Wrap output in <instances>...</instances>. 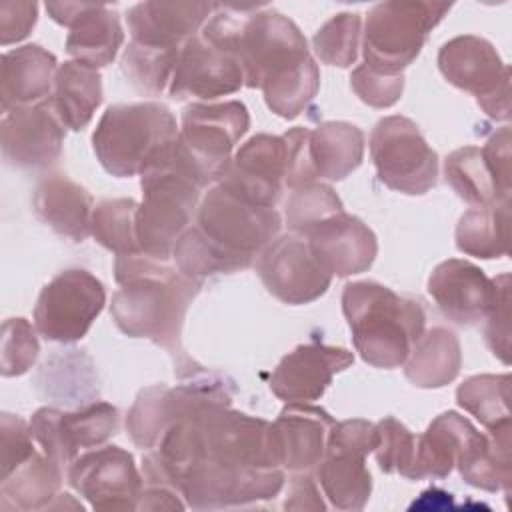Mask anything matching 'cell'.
Listing matches in <instances>:
<instances>
[{
	"instance_id": "obj_3",
	"label": "cell",
	"mask_w": 512,
	"mask_h": 512,
	"mask_svg": "<svg viewBox=\"0 0 512 512\" xmlns=\"http://www.w3.org/2000/svg\"><path fill=\"white\" fill-rule=\"evenodd\" d=\"M178 130L172 110L160 102L112 104L96 124L92 148L108 174L142 176L170 160Z\"/></svg>"
},
{
	"instance_id": "obj_39",
	"label": "cell",
	"mask_w": 512,
	"mask_h": 512,
	"mask_svg": "<svg viewBox=\"0 0 512 512\" xmlns=\"http://www.w3.org/2000/svg\"><path fill=\"white\" fill-rule=\"evenodd\" d=\"M376 428V446L374 456L378 468L386 474H400L408 480H422L418 472V454L414 436L402 422L392 416L382 418L374 424Z\"/></svg>"
},
{
	"instance_id": "obj_32",
	"label": "cell",
	"mask_w": 512,
	"mask_h": 512,
	"mask_svg": "<svg viewBox=\"0 0 512 512\" xmlns=\"http://www.w3.org/2000/svg\"><path fill=\"white\" fill-rule=\"evenodd\" d=\"M510 242V200L490 206H472L456 226V248L482 260L502 258Z\"/></svg>"
},
{
	"instance_id": "obj_47",
	"label": "cell",
	"mask_w": 512,
	"mask_h": 512,
	"mask_svg": "<svg viewBox=\"0 0 512 512\" xmlns=\"http://www.w3.org/2000/svg\"><path fill=\"white\" fill-rule=\"evenodd\" d=\"M480 152L496 184L500 200H510V126H502L500 130H496L480 148Z\"/></svg>"
},
{
	"instance_id": "obj_17",
	"label": "cell",
	"mask_w": 512,
	"mask_h": 512,
	"mask_svg": "<svg viewBox=\"0 0 512 512\" xmlns=\"http://www.w3.org/2000/svg\"><path fill=\"white\" fill-rule=\"evenodd\" d=\"M244 86V70L236 56L208 44L200 34L182 44L168 96L172 100H214Z\"/></svg>"
},
{
	"instance_id": "obj_26",
	"label": "cell",
	"mask_w": 512,
	"mask_h": 512,
	"mask_svg": "<svg viewBox=\"0 0 512 512\" xmlns=\"http://www.w3.org/2000/svg\"><path fill=\"white\" fill-rule=\"evenodd\" d=\"M368 452L326 442V452L316 466L324 496L338 510H362L372 492V476L366 466Z\"/></svg>"
},
{
	"instance_id": "obj_23",
	"label": "cell",
	"mask_w": 512,
	"mask_h": 512,
	"mask_svg": "<svg viewBox=\"0 0 512 512\" xmlns=\"http://www.w3.org/2000/svg\"><path fill=\"white\" fill-rule=\"evenodd\" d=\"M58 66L56 56L40 44L6 50L0 60L2 112L50 98Z\"/></svg>"
},
{
	"instance_id": "obj_44",
	"label": "cell",
	"mask_w": 512,
	"mask_h": 512,
	"mask_svg": "<svg viewBox=\"0 0 512 512\" xmlns=\"http://www.w3.org/2000/svg\"><path fill=\"white\" fill-rule=\"evenodd\" d=\"M0 450H2V478H6L14 468L26 462L34 452V438L30 434V424L16 414L2 412L0 416Z\"/></svg>"
},
{
	"instance_id": "obj_46",
	"label": "cell",
	"mask_w": 512,
	"mask_h": 512,
	"mask_svg": "<svg viewBox=\"0 0 512 512\" xmlns=\"http://www.w3.org/2000/svg\"><path fill=\"white\" fill-rule=\"evenodd\" d=\"M286 144V176L284 186L296 190L300 186L316 182L318 174L310 156V130L294 126L282 134Z\"/></svg>"
},
{
	"instance_id": "obj_12",
	"label": "cell",
	"mask_w": 512,
	"mask_h": 512,
	"mask_svg": "<svg viewBox=\"0 0 512 512\" xmlns=\"http://www.w3.org/2000/svg\"><path fill=\"white\" fill-rule=\"evenodd\" d=\"M66 480L94 510H136L144 490L134 456L120 446L80 454L68 466Z\"/></svg>"
},
{
	"instance_id": "obj_45",
	"label": "cell",
	"mask_w": 512,
	"mask_h": 512,
	"mask_svg": "<svg viewBox=\"0 0 512 512\" xmlns=\"http://www.w3.org/2000/svg\"><path fill=\"white\" fill-rule=\"evenodd\" d=\"M484 338L494 356L510 362V274L498 276L496 300L486 316Z\"/></svg>"
},
{
	"instance_id": "obj_22",
	"label": "cell",
	"mask_w": 512,
	"mask_h": 512,
	"mask_svg": "<svg viewBox=\"0 0 512 512\" xmlns=\"http://www.w3.org/2000/svg\"><path fill=\"white\" fill-rule=\"evenodd\" d=\"M334 418L308 402H288L272 422L282 456V468L290 472L314 470L326 452Z\"/></svg>"
},
{
	"instance_id": "obj_19",
	"label": "cell",
	"mask_w": 512,
	"mask_h": 512,
	"mask_svg": "<svg viewBox=\"0 0 512 512\" xmlns=\"http://www.w3.org/2000/svg\"><path fill=\"white\" fill-rule=\"evenodd\" d=\"M498 292V276L488 278L468 260L448 258L428 278V294L438 310L458 326H474L486 320Z\"/></svg>"
},
{
	"instance_id": "obj_21",
	"label": "cell",
	"mask_w": 512,
	"mask_h": 512,
	"mask_svg": "<svg viewBox=\"0 0 512 512\" xmlns=\"http://www.w3.org/2000/svg\"><path fill=\"white\" fill-rule=\"evenodd\" d=\"M214 4L210 2H138L126 12L132 42L176 50L206 24Z\"/></svg>"
},
{
	"instance_id": "obj_37",
	"label": "cell",
	"mask_w": 512,
	"mask_h": 512,
	"mask_svg": "<svg viewBox=\"0 0 512 512\" xmlns=\"http://www.w3.org/2000/svg\"><path fill=\"white\" fill-rule=\"evenodd\" d=\"M320 88V70L316 60L310 56L302 64L288 72L268 80L260 90L264 92L266 106L280 118L294 120Z\"/></svg>"
},
{
	"instance_id": "obj_49",
	"label": "cell",
	"mask_w": 512,
	"mask_h": 512,
	"mask_svg": "<svg viewBox=\"0 0 512 512\" xmlns=\"http://www.w3.org/2000/svg\"><path fill=\"white\" fill-rule=\"evenodd\" d=\"M284 508L286 510H324L326 508V504L320 498L318 486L308 472H296L290 478Z\"/></svg>"
},
{
	"instance_id": "obj_1",
	"label": "cell",
	"mask_w": 512,
	"mask_h": 512,
	"mask_svg": "<svg viewBox=\"0 0 512 512\" xmlns=\"http://www.w3.org/2000/svg\"><path fill=\"white\" fill-rule=\"evenodd\" d=\"M110 314L128 338H146L168 350L176 362V376L190 378L204 368L182 348V326L192 300L202 290L200 280L184 276L170 262L144 254L116 256Z\"/></svg>"
},
{
	"instance_id": "obj_28",
	"label": "cell",
	"mask_w": 512,
	"mask_h": 512,
	"mask_svg": "<svg viewBox=\"0 0 512 512\" xmlns=\"http://www.w3.org/2000/svg\"><path fill=\"white\" fill-rule=\"evenodd\" d=\"M50 104L66 128L74 132L86 128L102 104V76L98 68L78 60L60 64Z\"/></svg>"
},
{
	"instance_id": "obj_5",
	"label": "cell",
	"mask_w": 512,
	"mask_h": 512,
	"mask_svg": "<svg viewBox=\"0 0 512 512\" xmlns=\"http://www.w3.org/2000/svg\"><path fill=\"white\" fill-rule=\"evenodd\" d=\"M450 2L388 0L374 4L364 22V64L376 72L396 76L416 60L432 28L440 24Z\"/></svg>"
},
{
	"instance_id": "obj_30",
	"label": "cell",
	"mask_w": 512,
	"mask_h": 512,
	"mask_svg": "<svg viewBox=\"0 0 512 512\" xmlns=\"http://www.w3.org/2000/svg\"><path fill=\"white\" fill-rule=\"evenodd\" d=\"M476 432L458 412L448 410L436 416L416 442L420 478H446Z\"/></svg>"
},
{
	"instance_id": "obj_50",
	"label": "cell",
	"mask_w": 512,
	"mask_h": 512,
	"mask_svg": "<svg viewBox=\"0 0 512 512\" xmlns=\"http://www.w3.org/2000/svg\"><path fill=\"white\" fill-rule=\"evenodd\" d=\"M182 508H186V504L178 500V494L164 486H148V490H142L136 506V510H182Z\"/></svg>"
},
{
	"instance_id": "obj_27",
	"label": "cell",
	"mask_w": 512,
	"mask_h": 512,
	"mask_svg": "<svg viewBox=\"0 0 512 512\" xmlns=\"http://www.w3.org/2000/svg\"><path fill=\"white\" fill-rule=\"evenodd\" d=\"M64 470L56 460L36 450L26 462L2 478L0 508L22 512L48 510L60 494Z\"/></svg>"
},
{
	"instance_id": "obj_38",
	"label": "cell",
	"mask_w": 512,
	"mask_h": 512,
	"mask_svg": "<svg viewBox=\"0 0 512 512\" xmlns=\"http://www.w3.org/2000/svg\"><path fill=\"white\" fill-rule=\"evenodd\" d=\"M362 42V16L338 12L326 20L312 38L314 54L328 66L348 68L356 62Z\"/></svg>"
},
{
	"instance_id": "obj_2",
	"label": "cell",
	"mask_w": 512,
	"mask_h": 512,
	"mask_svg": "<svg viewBox=\"0 0 512 512\" xmlns=\"http://www.w3.org/2000/svg\"><path fill=\"white\" fill-rule=\"evenodd\" d=\"M342 312L360 358L374 368H398L424 334L426 312L418 300L372 282H348Z\"/></svg>"
},
{
	"instance_id": "obj_9",
	"label": "cell",
	"mask_w": 512,
	"mask_h": 512,
	"mask_svg": "<svg viewBox=\"0 0 512 512\" xmlns=\"http://www.w3.org/2000/svg\"><path fill=\"white\" fill-rule=\"evenodd\" d=\"M106 304L104 284L82 268L56 274L38 294L34 328L48 342L82 340Z\"/></svg>"
},
{
	"instance_id": "obj_11",
	"label": "cell",
	"mask_w": 512,
	"mask_h": 512,
	"mask_svg": "<svg viewBox=\"0 0 512 512\" xmlns=\"http://www.w3.org/2000/svg\"><path fill=\"white\" fill-rule=\"evenodd\" d=\"M28 424L38 448L68 470L82 450L98 448L118 432L120 414L108 402H92L72 412L46 406Z\"/></svg>"
},
{
	"instance_id": "obj_6",
	"label": "cell",
	"mask_w": 512,
	"mask_h": 512,
	"mask_svg": "<svg viewBox=\"0 0 512 512\" xmlns=\"http://www.w3.org/2000/svg\"><path fill=\"white\" fill-rule=\"evenodd\" d=\"M142 202L136 212L140 252L152 260L170 262L172 250L186 228L192 226L202 188L168 162L140 176Z\"/></svg>"
},
{
	"instance_id": "obj_48",
	"label": "cell",
	"mask_w": 512,
	"mask_h": 512,
	"mask_svg": "<svg viewBox=\"0 0 512 512\" xmlns=\"http://www.w3.org/2000/svg\"><path fill=\"white\" fill-rule=\"evenodd\" d=\"M38 20V4L28 0H2L0 2V44L24 40Z\"/></svg>"
},
{
	"instance_id": "obj_18",
	"label": "cell",
	"mask_w": 512,
	"mask_h": 512,
	"mask_svg": "<svg viewBox=\"0 0 512 512\" xmlns=\"http://www.w3.org/2000/svg\"><path fill=\"white\" fill-rule=\"evenodd\" d=\"M354 354L342 346L308 342L288 352L272 370L268 386L288 402H314L332 384V378L352 366Z\"/></svg>"
},
{
	"instance_id": "obj_42",
	"label": "cell",
	"mask_w": 512,
	"mask_h": 512,
	"mask_svg": "<svg viewBox=\"0 0 512 512\" xmlns=\"http://www.w3.org/2000/svg\"><path fill=\"white\" fill-rule=\"evenodd\" d=\"M40 352L36 328L26 318H8L2 324V376L26 374Z\"/></svg>"
},
{
	"instance_id": "obj_34",
	"label": "cell",
	"mask_w": 512,
	"mask_h": 512,
	"mask_svg": "<svg viewBox=\"0 0 512 512\" xmlns=\"http://www.w3.org/2000/svg\"><path fill=\"white\" fill-rule=\"evenodd\" d=\"M456 402L486 430L510 422V374H478L456 390Z\"/></svg>"
},
{
	"instance_id": "obj_15",
	"label": "cell",
	"mask_w": 512,
	"mask_h": 512,
	"mask_svg": "<svg viewBox=\"0 0 512 512\" xmlns=\"http://www.w3.org/2000/svg\"><path fill=\"white\" fill-rule=\"evenodd\" d=\"M284 176V138L272 134H254L234 152L232 162L218 186L248 204L274 208L282 196Z\"/></svg>"
},
{
	"instance_id": "obj_31",
	"label": "cell",
	"mask_w": 512,
	"mask_h": 512,
	"mask_svg": "<svg viewBox=\"0 0 512 512\" xmlns=\"http://www.w3.org/2000/svg\"><path fill=\"white\" fill-rule=\"evenodd\" d=\"M310 156L318 178L344 180L362 164L364 132L342 120L322 122L310 130Z\"/></svg>"
},
{
	"instance_id": "obj_40",
	"label": "cell",
	"mask_w": 512,
	"mask_h": 512,
	"mask_svg": "<svg viewBox=\"0 0 512 512\" xmlns=\"http://www.w3.org/2000/svg\"><path fill=\"white\" fill-rule=\"evenodd\" d=\"M342 210V200L328 184L312 182L292 190V194L288 196L286 224L292 230V234L304 236L314 224Z\"/></svg>"
},
{
	"instance_id": "obj_33",
	"label": "cell",
	"mask_w": 512,
	"mask_h": 512,
	"mask_svg": "<svg viewBox=\"0 0 512 512\" xmlns=\"http://www.w3.org/2000/svg\"><path fill=\"white\" fill-rule=\"evenodd\" d=\"M180 48H152L130 40L120 58L122 74L136 92L144 96H162L172 82Z\"/></svg>"
},
{
	"instance_id": "obj_16",
	"label": "cell",
	"mask_w": 512,
	"mask_h": 512,
	"mask_svg": "<svg viewBox=\"0 0 512 512\" xmlns=\"http://www.w3.org/2000/svg\"><path fill=\"white\" fill-rule=\"evenodd\" d=\"M50 18L66 26V52L88 66L112 64L124 44L120 16L106 4L92 2H46Z\"/></svg>"
},
{
	"instance_id": "obj_41",
	"label": "cell",
	"mask_w": 512,
	"mask_h": 512,
	"mask_svg": "<svg viewBox=\"0 0 512 512\" xmlns=\"http://www.w3.org/2000/svg\"><path fill=\"white\" fill-rule=\"evenodd\" d=\"M164 390V384L142 388L126 414V432L142 450H152L170 428L164 412Z\"/></svg>"
},
{
	"instance_id": "obj_24",
	"label": "cell",
	"mask_w": 512,
	"mask_h": 512,
	"mask_svg": "<svg viewBox=\"0 0 512 512\" xmlns=\"http://www.w3.org/2000/svg\"><path fill=\"white\" fill-rule=\"evenodd\" d=\"M32 206L36 216L58 236L72 242H84L90 236L94 198L66 174L44 176L34 188Z\"/></svg>"
},
{
	"instance_id": "obj_13",
	"label": "cell",
	"mask_w": 512,
	"mask_h": 512,
	"mask_svg": "<svg viewBox=\"0 0 512 512\" xmlns=\"http://www.w3.org/2000/svg\"><path fill=\"white\" fill-rule=\"evenodd\" d=\"M256 272L266 290L284 304L302 306L330 288L332 276L312 256L304 236H276L256 258Z\"/></svg>"
},
{
	"instance_id": "obj_43",
	"label": "cell",
	"mask_w": 512,
	"mask_h": 512,
	"mask_svg": "<svg viewBox=\"0 0 512 512\" xmlns=\"http://www.w3.org/2000/svg\"><path fill=\"white\" fill-rule=\"evenodd\" d=\"M350 86L364 104L372 108H390L404 92V74L388 76L360 64L350 74Z\"/></svg>"
},
{
	"instance_id": "obj_14",
	"label": "cell",
	"mask_w": 512,
	"mask_h": 512,
	"mask_svg": "<svg viewBox=\"0 0 512 512\" xmlns=\"http://www.w3.org/2000/svg\"><path fill=\"white\" fill-rule=\"evenodd\" d=\"M66 126L56 116L50 98L4 112L0 124L2 158L14 168H48L60 154Z\"/></svg>"
},
{
	"instance_id": "obj_4",
	"label": "cell",
	"mask_w": 512,
	"mask_h": 512,
	"mask_svg": "<svg viewBox=\"0 0 512 512\" xmlns=\"http://www.w3.org/2000/svg\"><path fill=\"white\" fill-rule=\"evenodd\" d=\"M248 128V108L238 100L192 102L182 112L172 164L202 190L214 186L224 178L234 146Z\"/></svg>"
},
{
	"instance_id": "obj_8",
	"label": "cell",
	"mask_w": 512,
	"mask_h": 512,
	"mask_svg": "<svg viewBox=\"0 0 512 512\" xmlns=\"http://www.w3.org/2000/svg\"><path fill=\"white\" fill-rule=\"evenodd\" d=\"M370 158L382 184L390 190L420 196L436 186L438 156L416 122L394 114L376 122L370 134Z\"/></svg>"
},
{
	"instance_id": "obj_7",
	"label": "cell",
	"mask_w": 512,
	"mask_h": 512,
	"mask_svg": "<svg viewBox=\"0 0 512 512\" xmlns=\"http://www.w3.org/2000/svg\"><path fill=\"white\" fill-rule=\"evenodd\" d=\"M192 226L236 270H244L280 234L282 216L276 208L248 204L214 184L200 198Z\"/></svg>"
},
{
	"instance_id": "obj_29",
	"label": "cell",
	"mask_w": 512,
	"mask_h": 512,
	"mask_svg": "<svg viewBox=\"0 0 512 512\" xmlns=\"http://www.w3.org/2000/svg\"><path fill=\"white\" fill-rule=\"evenodd\" d=\"M462 368V350L458 336L444 328L434 326L412 346L404 360V376L416 388H442L456 380Z\"/></svg>"
},
{
	"instance_id": "obj_10",
	"label": "cell",
	"mask_w": 512,
	"mask_h": 512,
	"mask_svg": "<svg viewBox=\"0 0 512 512\" xmlns=\"http://www.w3.org/2000/svg\"><path fill=\"white\" fill-rule=\"evenodd\" d=\"M438 68L452 86L476 96L486 116L510 118V68L486 38L464 34L448 40L438 52Z\"/></svg>"
},
{
	"instance_id": "obj_36",
	"label": "cell",
	"mask_w": 512,
	"mask_h": 512,
	"mask_svg": "<svg viewBox=\"0 0 512 512\" xmlns=\"http://www.w3.org/2000/svg\"><path fill=\"white\" fill-rule=\"evenodd\" d=\"M138 202L134 198H108L94 206L90 234L116 256L142 254L136 236Z\"/></svg>"
},
{
	"instance_id": "obj_35",
	"label": "cell",
	"mask_w": 512,
	"mask_h": 512,
	"mask_svg": "<svg viewBox=\"0 0 512 512\" xmlns=\"http://www.w3.org/2000/svg\"><path fill=\"white\" fill-rule=\"evenodd\" d=\"M444 178L458 194V198L472 206L506 202L500 200L496 184L478 146H464L448 154L444 160Z\"/></svg>"
},
{
	"instance_id": "obj_20",
	"label": "cell",
	"mask_w": 512,
	"mask_h": 512,
	"mask_svg": "<svg viewBox=\"0 0 512 512\" xmlns=\"http://www.w3.org/2000/svg\"><path fill=\"white\" fill-rule=\"evenodd\" d=\"M304 238L312 256L330 276L362 274L378 254L376 234L368 224L344 210L314 224Z\"/></svg>"
},
{
	"instance_id": "obj_25",
	"label": "cell",
	"mask_w": 512,
	"mask_h": 512,
	"mask_svg": "<svg viewBox=\"0 0 512 512\" xmlns=\"http://www.w3.org/2000/svg\"><path fill=\"white\" fill-rule=\"evenodd\" d=\"M512 424L504 422L486 432H476L456 466L466 484L486 492H510L512 484Z\"/></svg>"
}]
</instances>
